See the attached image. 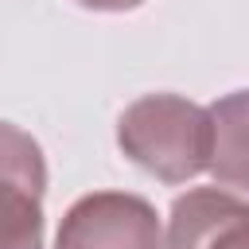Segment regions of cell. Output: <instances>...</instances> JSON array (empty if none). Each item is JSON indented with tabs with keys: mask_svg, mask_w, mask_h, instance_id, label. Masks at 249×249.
<instances>
[{
	"mask_svg": "<svg viewBox=\"0 0 249 249\" xmlns=\"http://www.w3.org/2000/svg\"><path fill=\"white\" fill-rule=\"evenodd\" d=\"M117 148L160 183H187L210 163V113L179 93H144L121 113Z\"/></svg>",
	"mask_w": 249,
	"mask_h": 249,
	"instance_id": "cell-1",
	"label": "cell"
},
{
	"mask_svg": "<svg viewBox=\"0 0 249 249\" xmlns=\"http://www.w3.org/2000/svg\"><path fill=\"white\" fill-rule=\"evenodd\" d=\"M47 160L31 132L0 121V249H43Z\"/></svg>",
	"mask_w": 249,
	"mask_h": 249,
	"instance_id": "cell-2",
	"label": "cell"
},
{
	"mask_svg": "<svg viewBox=\"0 0 249 249\" xmlns=\"http://www.w3.org/2000/svg\"><path fill=\"white\" fill-rule=\"evenodd\" d=\"M210 163L206 171L233 191L249 195V89L218 97L210 109Z\"/></svg>",
	"mask_w": 249,
	"mask_h": 249,
	"instance_id": "cell-5",
	"label": "cell"
},
{
	"mask_svg": "<svg viewBox=\"0 0 249 249\" xmlns=\"http://www.w3.org/2000/svg\"><path fill=\"white\" fill-rule=\"evenodd\" d=\"M78 8H86V12H132V8H140L144 0H74Z\"/></svg>",
	"mask_w": 249,
	"mask_h": 249,
	"instance_id": "cell-6",
	"label": "cell"
},
{
	"mask_svg": "<svg viewBox=\"0 0 249 249\" xmlns=\"http://www.w3.org/2000/svg\"><path fill=\"white\" fill-rule=\"evenodd\" d=\"M54 249H163L156 206L128 191L82 195L62 214Z\"/></svg>",
	"mask_w": 249,
	"mask_h": 249,
	"instance_id": "cell-3",
	"label": "cell"
},
{
	"mask_svg": "<svg viewBox=\"0 0 249 249\" xmlns=\"http://www.w3.org/2000/svg\"><path fill=\"white\" fill-rule=\"evenodd\" d=\"M167 249H249V202L222 187H195L171 202Z\"/></svg>",
	"mask_w": 249,
	"mask_h": 249,
	"instance_id": "cell-4",
	"label": "cell"
}]
</instances>
